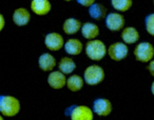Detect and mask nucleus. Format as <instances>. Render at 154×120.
Listing matches in <instances>:
<instances>
[{
  "label": "nucleus",
  "mask_w": 154,
  "mask_h": 120,
  "mask_svg": "<svg viewBox=\"0 0 154 120\" xmlns=\"http://www.w3.org/2000/svg\"><path fill=\"white\" fill-rule=\"evenodd\" d=\"M20 101L18 98L10 95H1L0 97V113L5 117H14L20 112Z\"/></svg>",
  "instance_id": "1"
},
{
  "label": "nucleus",
  "mask_w": 154,
  "mask_h": 120,
  "mask_svg": "<svg viewBox=\"0 0 154 120\" xmlns=\"http://www.w3.org/2000/svg\"><path fill=\"white\" fill-rule=\"evenodd\" d=\"M13 22L17 26H26L31 20V13L26 8L16 9L13 13Z\"/></svg>",
  "instance_id": "12"
},
{
  "label": "nucleus",
  "mask_w": 154,
  "mask_h": 120,
  "mask_svg": "<svg viewBox=\"0 0 154 120\" xmlns=\"http://www.w3.org/2000/svg\"><path fill=\"white\" fill-rule=\"evenodd\" d=\"M89 15L94 20H103V18L107 17V9L105 5L101 3H96L92 4L89 8Z\"/></svg>",
  "instance_id": "18"
},
{
  "label": "nucleus",
  "mask_w": 154,
  "mask_h": 120,
  "mask_svg": "<svg viewBox=\"0 0 154 120\" xmlns=\"http://www.w3.org/2000/svg\"><path fill=\"white\" fill-rule=\"evenodd\" d=\"M76 1L79 3L80 5H82V7L90 8L92 4H94L96 0H76Z\"/></svg>",
  "instance_id": "23"
},
{
  "label": "nucleus",
  "mask_w": 154,
  "mask_h": 120,
  "mask_svg": "<svg viewBox=\"0 0 154 120\" xmlns=\"http://www.w3.org/2000/svg\"><path fill=\"white\" fill-rule=\"evenodd\" d=\"M134 56L139 62H150L154 57V46L150 42L138 43L134 50Z\"/></svg>",
  "instance_id": "5"
},
{
  "label": "nucleus",
  "mask_w": 154,
  "mask_h": 120,
  "mask_svg": "<svg viewBox=\"0 0 154 120\" xmlns=\"http://www.w3.org/2000/svg\"><path fill=\"white\" fill-rule=\"evenodd\" d=\"M145 26L148 34L154 37V13L149 14L145 19Z\"/></svg>",
  "instance_id": "22"
},
{
  "label": "nucleus",
  "mask_w": 154,
  "mask_h": 120,
  "mask_svg": "<svg viewBox=\"0 0 154 120\" xmlns=\"http://www.w3.org/2000/svg\"><path fill=\"white\" fill-rule=\"evenodd\" d=\"M76 69V63L70 57H62L59 62V71L64 73L66 75L72 74Z\"/></svg>",
  "instance_id": "20"
},
{
  "label": "nucleus",
  "mask_w": 154,
  "mask_h": 120,
  "mask_svg": "<svg viewBox=\"0 0 154 120\" xmlns=\"http://www.w3.org/2000/svg\"><path fill=\"white\" fill-rule=\"evenodd\" d=\"M108 53V49L105 42L98 39L89 40L86 44V54L90 60L93 61H100L105 58Z\"/></svg>",
  "instance_id": "2"
},
{
  "label": "nucleus",
  "mask_w": 154,
  "mask_h": 120,
  "mask_svg": "<svg viewBox=\"0 0 154 120\" xmlns=\"http://www.w3.org/2000/svg\"><path fill=\"white\" fill-rule=\"evenodd\" d=\"M66 116L72 120H93L94 111L87 105H72L66 110Z\"/></svg>",
  "instance_id": "3"
},
{
  "label": "nucleus",
  "mask_w": 154,
  "mask_h": 120,
  "mask_svg": "<svg viewBox=\"0 0 154 120\" xmlns=\"http://www.w3.org/2000/svg\"><path fill=\"white\" fill-rule=\"evenodd\" d=\"M111 4L116 11L125 13L132 8L133 0H111Z\"/></svg>",
  "instance_id": "21"
},
{
  "label": "nucleus",
  "mask_w": 154,
  "mask_h": 120,
  "mask_svg": "<svg viewBox=\"0 0 154 120\" xmlns=\"http://www.w3.org/2000/svg\"><path fill=\"white\" fill-rule=\"evenodd\" d=\"M151 93H152V95H154V81L152 82V84H151Z\"/></svg>",
  "instance_id": "26"
},
{
  "label": "nucleus",
  "mask_w": 154,
  "mask_h": 120,
  "mask_svg": "<svg viewBox=\"0 0 154 120\" xmlns=\"http://www.w3.org/2000/svg\"><path fill=\"white\" fill-rule=\"evenodd\" d=\"M64 39L59 33H49L45 37V44L48 50L53 52H57L64 47Z\"/></svg>",
  "instance_id": "7"
},
{
  "label": "nucleus",
  "mask_w": 154,
  "mask_h": 120,
  "mask_svg": "<svg viewBox=\"0 0 154 120\" xmlns=\"http://www.w3.org/2000/svg\"><path fill=\"white\" fill-rule=\"evenodd\" d=\"M5 26V16L2 14H0V31H3Z\"/></svg>",
  "instance_id": "25"
},
{
  "label": "nucleus",
  "mask_w": 154,
  "mask_h": 120,
  "mask_svg": "<svg viewBox=\"0 0 154 120\" xmlns=\"http://www.w3.org/2000/svg\"><path fill=\"white\" fill-rule=\"evenodd\" d=\"M56 64V59L53 55H51L50 53H45L42 55L39 56L38 59V65L39 69L43 72H52L55 69Z\"/></svg>",
  "instance_id": "13"
},
{
  "label": "nucleus",
  "mask_w": 154,
  "mask_h": 120,
  "mask_svg": "<svg viewBox=\"0 0 154 120\" xmlns=\"http://www.w3.org/2000/svg\"><path fill=\"white\" fill-rule=\"evenodd\" d=\"M82 35L85 39L88 40H93L96 39L99 35V28L93 22H86L82 24Z\"/></svg>",
  "instance_id": "16"
},
{
  "label": "nucleus",
  "mask_w": 154,
  "mask_h": 120,
  "mask_svg": "<svg viewBox=\"0 0 154 120\" xmlns=\"http://www.w3.org/2000/svg\"><path fill=\"white\" fill-rule=\"evenodd\" d=\"M85 78H82L79 75H72L66 80V86L71 92H78L84 88Z\"/></svg>",
  "instance_id": "19"
},
{
  "label": "nucleus",
  "mask_w": 154,
  "mask_h": 120,
  "mask_svg": "<svg viewBox=\"0 0 154 120\" xmlns=\"http://www.w3.org/2000/svg\"><path fill=\"white\" fill-rule=\"evenodd\" d=\"M82 23L78 19L75 18H68L64 20L63 24H62V30H63L64 34L66 35H74L77 32L82 31Z\"/></svg>",
  "instance_id": "15"
},
{
  "label": "nucleus",
  "mask_w": 154,
  "mask_h": 120,
  "mask_svg": "<svg viewBox=\"0 0 154 120\" xmlns=\"http://www.w3.org/2000/svg\"><path fill=\"white\" fill-rule=\"evenodd\" d=\"M129 47L125 42H114L108 47V55L113 61H122L128 56Z\"/></svg>",
  "instance_id": "6"
},
{
  "label": "nucleus",
  "mask_w": 154,
  "mask_h": 120,
  "mask_svg": "<svg viewBox=\"0 0 154 120\" xmlns=\"http://www.w3.org/2000/svg\"><path fill=\"white\" fill-rule=\"evenodd\" d=\"M147 69H148V71H149V73L154 77V60H151V61H150Z\"/></svg>",
  "instance_id": "24"
},
{
  "label": "nucleus",
  "mask_w": 154,
  "mask_h": 120,
  "mask_svg": "<svg viewBox=\"0 0 154 120\" xmlns=\"http://www.w3.org/2000/svg\"><path fill=\"white\" fill-rule=\"evenodd\" d=\"M126 19L119 13H110L106 17V26L112 32H118V31L125 28Z\"/></svg>",
  "instance_id": "8"
},
{
  "label": "nucleus",
  "mask_w": 154,
  "mask_h": 120,
  "mask_svg": "<svg viewBox=\"0 0 154 120\" xmlns=\"http://www.w3.org/2000/svg\"><path fill=\"white\" fill-rule=\"evenodd\" d=\"M152 2H153V5H154V0H152Z\"/></svg>",
  "instance_id": "28"
},
{
  "label": "nucleus",
  "mask_w": 154,
  "mask_h": 120,
  "mask_svg": "<svg viewBox=\"0 0 154 120\" xmlns=\"http://www.w3.org/2000/svg\"><path fill=\"white\" fill-rule=\"evenodd\" d=\"M31 10L34 14L38 16H45L51 12L52 4L50 0H32Z\"/></svg>",
  "instance_id": "11"
},
{
  "label": "nucleus",
  "mask_w": 154,
  "mask_h": 120,
  "mask_svg": "<svg viewBox=\"0 0 154 120\" xmlns=\"http://www.w3.org/2000/svg\"><path fill=\"white\" fill-rule=\"evenodd\" d=\"M82 50H84V44L79 39L71 38L68 39V41H66V43H64V51L71 56L79 55V54H82Z\"/></svg>",
  "instance_id": "14"
},
{
  "label": "nucleus",
  "mask_w": 154,
  "mask_h": 120,
  "mask_svg": "<svg viewBox=\"0 0 154 120\" xmlns=\"http://www.w3.org/2000/svg\"><path fill=\"white\" fill-rule=\"evenodd\" d=\"M63 1H66V2H70V1H73V0H63Z\"/></svg>",
  "instance_id": "27"
},
{
  "label": "nucleus",
  "mask_w": 154,
  "mask_h": 120,
  "mask_svg": "<svg viewBox=\"0 0 154 120\" xmlns=\"http://www.w3.org/2000/svg\"><path fill=\"white\" fill-rule=\"evenodd\" d=\"M122 39L127 44H134L139 40V33L133 26H127L122 30Z\"/></svg>",
  "instance_id": "17"
},
{
  "label": "nucleus",
  "mask_w": 154,
  "mask_h": 120,
  "mask_svg": "<svg viewBox=\"0 0 154 120\" xmlns=\"http://www.w3.org/2000/svg\"><path fill=\"white\" fill-rule=\"evenodd\" d=\"M112 110L113 106L111 101L107 98H97L93 102V111L98 116H103V117L109 116L112 113Z\"/></svg>",
  "instance_id": "10"
},
{
  "label": "nucleus",
  "mask_w": 154,
  "mask_h": 120,
  "mask_svg": "<svg viewBox=\"0 0 154 120\" xmlns=\"http://www.w3.org/2000/svg\"><path fill=\"white\" fill-rule=\"evenodd\" d=\"M66 74L61 71H52L48 76V84L54 90H61L66 86Z\"/></svg>",
  "instance_id": "9"
},
{
  "label": "nucleus",
  "mask_w": 154,
  "mask_h": 120,
  "mask_svg": "<svg viewBox=\"0 0 154 120\" xmlns=\"http://www.w3.org/2000/svg\"><path fill=\"white\" fill-rule=\"evenodd\" d=\"M105 71L98 64H92L89 65L84 72V78L85 81L88 86H97L101 83L105 79Z\"/></svg>",
  "instance_id": "4"
}]
</instances>
